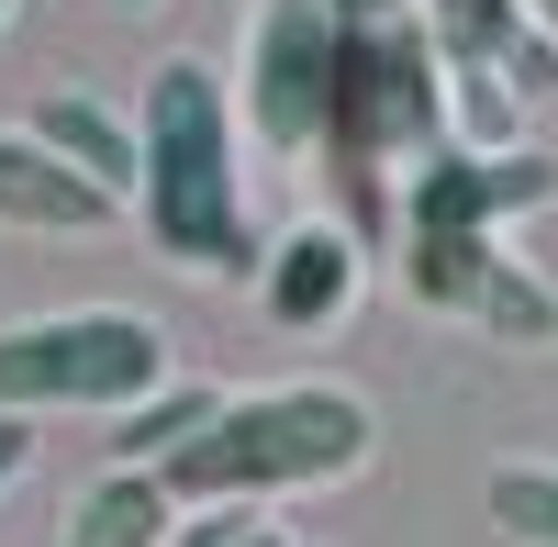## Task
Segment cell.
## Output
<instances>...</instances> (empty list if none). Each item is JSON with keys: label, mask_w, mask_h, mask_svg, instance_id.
Listing matches in <instances>:
<instances>
[{"label": "cell", "mask_w": 558, "mask_h": 547, "mask_svg": "<svg viewBox=\"0 0 558 547\" xmlns=\"http://www.w3.org/2000/svg\"><path fill=\"white\" fill-rule=\"evenodd\" d=\"M246 123L268 157H302L347 202V235L391 223V179L447 146V57L425 0L347 12V0H257L246 45Z\"/></svg>", "instance_id": "6da1fadb"}, {"label": "cell", "mask_w": 558, "mask_h": 547, "mask_svg": "<svg viewBox=\"0 0 558 547\" xmlns=\"http://www.w3.org/2000/svg\"><path fill=\"white\" fill-rule=\"evenodd\" d=\"M146 179H134V223L146 246L179 268H213V280H246L257 268V223H246V146H235V89L213 57H168L146 78Z\"/></svg>", "instance_id": "7a4b0ae2"}, {"label": "cell", "mask_w": 558, "mask_h": 547, "mask_svg": "<svg viewBox=\"0 0 558 547\" xmlns=\"http://www.w3.org/2000/svg\"><path fill=\"white\" fill-rule=\"evenodd\" d=\"M368 447H380V414L347 380H279L246 402H213L202 436H179L157 481L179 503H268V491H313V481H357Z\"/></svg>", "instance_id": "3957f363"}, {"label": "cell", "mask_w": 558, "mask_h": 547, "mask_svg": "<svg viewBox=\"0 0 558 547\" xmlns=\"http://www.w3.org/2000/svg\"><path fill=\"white\" fill-rule=\"evenodd\" d=\"M168 380V336L123 302L0 325V402L12 414H123Z\"/></svg>", "instance_id": "277c9868"}, {"label": "cell", "mask_w": 558, "mask_h": 547, "mask_svg": "<svg viewBox=\"0 0 558 547\" xmlns=\"http://www.w3.org/2000/svg\"><path fill=\"white\" fill-rule=\"evenodd\" d=\"M425 23L470 134H514L525 101H558V34L536 23V0H425Z\"/></svg>", "instance_id": "5b68a950"}, {"label": "cell", "mask_w": 558, "mask_h": 547, "mask_svg": "<svg viewBox=\"0 0 558 547\" xmlns=\"http://www.w3.org/2000/svg\"><path fill=\"white\" fill-rule=\"evenodd\" d=\"M402 291L425 313H470L502 347H558V291L502 257V223H402Z\"/></svg>", "instance_id": "8992f818"}, {"label": "cell", "mask_w": 558, "mask_h": 547, "mask_svg": "<svg viewBox=\"0 0 558 547\" xmlns=\"http://www.w3.org/2000/svg\"><path fill=\"white\" fill-rule=\"evenodd\" d=\"M536 202H558V157H481V146H436L425 168H413V202H402V223H514V212H536Z\"/></svg>", "instance_id": "52a82bcc"}, {"label": "cell", "mask_w": 558, "mask_h": 547, "mask_svg": "<svg viewBox=\"0 0 558 547\" xmlns=\"http://www.w3.org/2000/svg\"><path fill=\"white\" fill-rule=\"evenodd\" d=\"M112 212L123 202L101 179H78L34 123H0V223H23V235H89V223H112Z\"/></svg>", "instance_id": "ba28073f"}, {"label": "cell", "mask_w": 558, "mask_h": 547, "mask_svg": "<svg viewBox=\"0 0 558 547\" xmlns=\"http://www.w3.org/2000/svg\"><path fill=\"white\" fill-rule=\"evenodd\" d=\"M257 302L279 313V325H336V313L357 302V235H347V223H302V235H279L257 257Z\"/></svg>", "instance_id": "9c48e42d"}, {"label": "cell", "mask_w": 558, "mask_h": 547, "mask_svg": "<svg viewBox=\"0 0 558 547\" xmlns=\"http://www.w3.org/2000/svg\"><path fill=\"white\" fill-rule=\"evenodd\" d=\"M23 123H34L45 146L78 168V179H101L112 202H134V179H146V134H134L112 101H89V89H57V101H34Z\"/></svg>", "instance_id": "30bf717a"}, {"label": "cell", "mask_w": 558, "mask_h": 547, "mask_svg": "<svg viewBox=\"0 0 558 547\" xmlns=\"http://www.w3.org/2000/svg\"><path fill=\"white\" fill-rule=\"evenodd\" d=\"M168 536H179V491H168L157 470L112 459V481H89V491H78V514H68L57 547H168Z\"/></svg>", "instance_id": "8fae6325"}, {"label": "cell", "mask_w": 558, "mask_h": 547, "mask_svg": "<svg viewBox=\"0 0 558 547\" xmlns=\"http://www.w3.org/2000/svg\"><path fill=\"white\" fill-rule=\"evenodd\" d=\"M213 402H223V391H202V380H157L146 402H123V414H112V459L157 470L179 436H202V425H213Z\"/></svg>", "instance_id": "7c38bea8"}, {"label": "cell", "mask_w": 558, "mask_h": 547, "mask_svg": "<svg viewBox=\"0 0 558 547\" xmlns=\"http://www.w3.org/2000/svg\"><path fill=\"white\" fill-rule=\"evenodd\" d=\"M481 503H492V525L514 536V547H558V470H536V459H502V470L481 481Z\"/></svg>", "instance_id": "4fadbf2b"}, {"label": "cell", "mask_w": 558, "mask_h": 547, "mask_svg": "<svg viewBox=\"0 0 558 547\" xmlns=\"http://www.w3.org/2000/svg\"><path fill=\"white\" fill-rule=\"evenodd\" d=\"M34 470V414H12V402H0V491H12Z\"/></svg>", "instance_id": "5bb4252c"}, {"label": "cell", "mask_w": 558, "mask_h": 547, "mask_svg": "<svg viewBox=\"0 0 558 547\" xmlns=\"http://www.w3.org/2000/svg\"><path fill=\"white\" fill-rule=\"evenodd\" d=\"M347 12H402V0H347Z\"/></svg>", "instance_id": "9a60e30c"}, {"label": "cell", "mask_w": 558, "mask_h": 547, "mask_svg": "<svg viewBox=\"0 0 558 547\" xmlns=\"http://www.w3.org/2000/svg\"><path fill=\"white\" fill-rule=\"evenodd\" d=\"M536 23H547V34H558V0H536Z\"/></svg>", "instance_id": "2e32d148"}, {"label": "cell", "mask_w": 558, "mask_h": 547, "mask_svg": "<svg viewBox=\"0 0 558 547\" xmlns=\"http://www.w3.org/2000/svg\"><path fill=\"white\" fill-rule=\"evenodd\" d=\"M0 23H12V0H0Z\"/></svg>", "instance_id": "e0dca14e"}, {"label": "cell", "mask_w": 558, "mask_h": 547, "mask_svg": "<svg viewBox=\"0 0 558 547\" xmlns=\"http://www.w3.org/2000/svg\"><path fill=\"white\" fill-rule=\"evenodd\" d=\"M123 12H146V0H123Z\"/></svg>", "instance_id": "ac0fdd59"}]
</instances>
